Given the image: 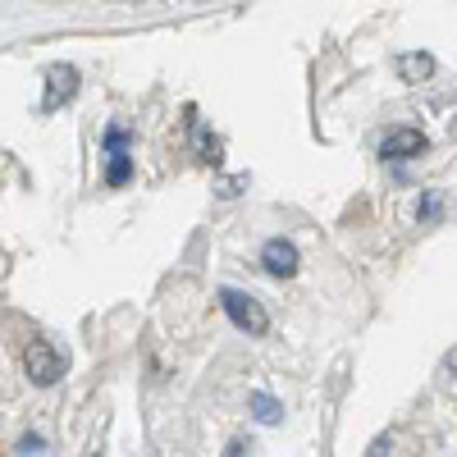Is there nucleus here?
Masks as SVG:
<instances>
[{
	"label": "nucleus",
	"instance_id": "nucleus-1",
	"mask_svg": "<svg viewBox=\"0 0 457 457\" xmlns=\"http://www.w3.org/2000/svg\"><path fill=\"white\" fill-rule=\"evenodd\" d=\"M215 297H220V312L228 316V325H234L238 334H247V338H265V334H270V312H265V302L256 293L224 284Z\"/></svg>",
	"mask_w": 457,
	"mask_h": 457
},
{
	"label": "nucleus",
	"instance_id": "nucleus-2",
	"mask_svg": "<svg viewBox=\"0 0 457 457\" xmlns=\"http://www.w3.org/2000/svg\"><path fill=\"white\" fill-rule=\"evenodd\" d=\"M23 370H28V379H32L37 389H51L55 379L69 370V357L55 353L46 338H37V343H28V353H23Z\"/></svg>",
	"mask_w": 457,
	"mask_h": 457
},
{
	"label": "nucleus",
	"instance_id": "nucleus-3",
	"mask_svg": "<svg viewBox=\"0 0 457 457\" xmlns=\"http://www.w3.org/2000/svg\"><path fill=\"white\" fill-rule=\"evenodd\" d=\"M256 261H261V270L270 275V279H293V275L302 270V252H297V243L284 238V234H279V238H265Z\"/></svg>",
	"mask_w": 457,
	"mask_h": 457
},
{
	"label": "nucleus",
	"instance_id": "nucleus-4",
	"mask_svg": "<svg viewBox=\"0 0 457 457\" xmlns=\"http://www.w3.org/2000/svg\"><path fill=\"white\" fill-rule=\"evenodd\" d=\"M426 151H430V137H426L421 129H411V124L394 129L385 142H379V156H385L389 165H407V161H416V156H426Z\"/></svg>",
	"mask_w": 457,
	"mask_h": 457
},
{
	"label": "nucleus",
	"instance_id": "nucleus-5",
	"mask_svg": "<svg viewBox=\"0 0 457 457\" xmlns=\"http://www.w3.org/2000/svg\"><path fill=\"white\" fill-rule=\"evenodd\" d=\"M183 129H187V142H193L197 161H202V165H220V137L197 120V110H193V105L183 110Z\"/></svg>",
	"mask_w": 457,
	"mask_h": 457
},
{
	"label": "nucleus",
	"instance_id": "nucleus-6",
	"mask_svg": "<svg viewBox=\"0 0 457 457\" xmlns=\"http://www.w3.org/2000/svg\"><path fill=\"white\" fill-rule=\"evenodd\" d=\"M73 92H79V69H69V64L46 69V96H42V110H60L64 101H73Z\"/></svg>",
	"mask_w": 457,
	"mask_h": 457
},
{
	"label": "nucleus",
	"instance_id": "nucleus-7",
	"mask_svg": "<svg viewBox=\"0 0 457 457\" xmlns=\"http://www.w3.org/2000/svg\"><path fill=\"white\" fill-rule=\"evenodd\" d=\"M394 69H398L403 83H430L435 79V55L430 51H407V55L394 60Z\"/></svg>",
	"mask_w": 457,
	"mask_h": 457
},
{
	"label": "nucleus",
	"instance_id": "nucleus-8",
	"mask_svg": "<svg viewBox=\"0 0 457 457\" xmlns=\"http://www.w3.org/2000/svg\"><path fill=\"white\" fill-rule=\"evenodd\" d=\"M247 411H252L256 426H279L284 421V403L275 394H265V389H252L247 394Z\"/></svg>",
	"mask_w": 457,
	"mask_h": 457
},
{
	"label": "nucleus",
	"instance_id": "nucleus-9",
	"mask_svg": "<svg viewBox=\"0 0 457 457\" xmlns=\"http://www.w3.org/2000/svg\"><path fill=\"white\" fill-rule=\"evenodd\" d=\"M133 179V156L129 151H120V156H105V183L110 187H124Z\"/></svg>",
	"mask_w": 457,
	"mask_h": 457
},
{
	"label": "nucleus",
	"instance_id": "nucleus-10",
	"mask_svg": "<svg viewBox=\"0 0 457 457\" xmlns=\"http://www.w3.org/2000/svg\"><path fill=\"white\" fill-rule=\"evenodd\" d=\"M411 215H416V224H435V220L444 215V193H421Z\"/></svg>",
	"mask_w": 457,
	"mask_h": 457
},
{
	"label": "nucleus",
	"instance_id": "nucleus-11",
	"mask_svg": "<svg viewBox=\"0 0 457 457\" xmlns=\"http://www.w3.org/2000/svg\"><path fill=\"white\" fill-rule=\"evenodd\" d=\"M129 142H133V137H129L124 124H110L105 137H101V151H105V156H120V151H129Z\"/></svg>",
	"mask_w": 457,
	"mask_h": 457
},
{
	"label": "nucleus",
	"instance_id": "nucleus-12",
	"mask_svg": "<svg viewBox=\"0 0 457 457\" xmlns=\"http://www.w3.org/2000/svg\"><path fill=\"white\" fill-rule=\"evenodd\" d=\"M238 187H247V174H234V179H220V197H238Z\"/></svg>",
	"mask_w": 457,
	"mask_h": 457
},
{
	"label": "nucleus",
	"instance_id": "nucleus-13",
	"mask_svg": "<svg viewBox=\"0 0 457 457\" xmlns=\"http://www.w3.org/2000/svg\"><path fill=\"white\" fill-rule=\"evenodd\" d=\"M42 448H46V439H42V435H37V430L19 439V453H42Z\"/></svg>",
	"mask_w": 457,
	"mask_h": 457
},
{
	"label": "nucleus",
	"instance_id": "nucleus-14",
	"mask_svg": "<svg viewBox=\"0 0 457 457\" xmlns=\"http://www.w3.org/2000/svg\"><path fill=\"white\" fill-rule=\"evenodd\" d=\"M224 457H252V444L247 439H234V444L224 448Z\"/></svg>",
	"mask_w": 457,
	"mask_h": 457
},
{
	"label": "nucleus",
	"instance_id": "nucleus-15",
	"mask_svg": "<svg viewBox=\"0 0 457 457\" xmlns=\"http://www.w3.org/2000/svg\"><path fill=\"white\" fill-rule=\"evenodd\" d=\"M366 457H389V435H379V439L366 448Z\"/></svg>",
	"mask_w": 457,
	"mask_h": 457
},
{
	"label": "nucleus",
	"instance_id": "nucleus-16",
	"mask_svg": "<svg viewBox=\"0 0 457 457\" xmlns=\"http://www.w3.org/2000/svg\"><path fill=\"white\" fill-rule=\"evenodd\" d=\"M448 370H453V375H457V348H453V353H448Z\"/></svg>",
	"mask_w": 457,
	"mask_h": 457
},
{
	"label": "nucleus",
	"instance_id": "nucleus-17",
	"mask_svg": "<svg viewBox=\"0 0 457 457\" xmlns=\"http://www.w3.org/2000/svg\"><path fill=\"white\" fill-rule=\"evenodd\" d=\"M92 457H101V453H92Z\"/></svg>",
	"mask_w": 457,
	"mask_h": 457
}]
</instances>
